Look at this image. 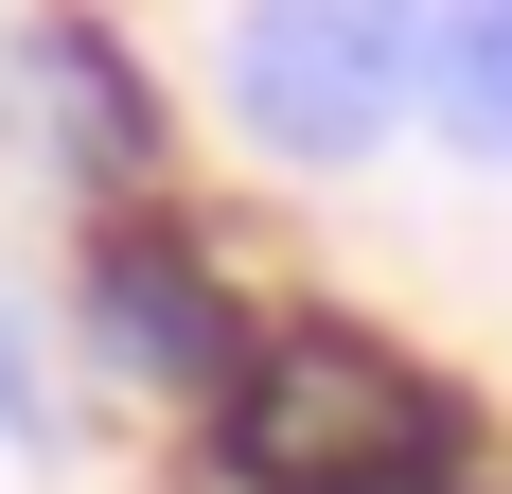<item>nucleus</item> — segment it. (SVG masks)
<instances>
[{
	"label": "nucleus",
	"instance_id": "20e7f679",
	"mask_svg": "<svg viewBox=\"0 0 512 494\" xmlns=\"http://www.w3.org/2000/svg\"><path fill=\"white\" fill-rule=\"evenodd\" d=\"M36 89H53V142L89 177H159V71L106 18H36Z\"/></svg>",
	"mask_w": 512,
	"mask_h": 494
},
{
	"label": "nucleus",
	"instance_id": "f03ea898",
	"mask_svg": "<svg viewBox=\"0 0 512 494\" xmlns=\"http://www.w3.org/2000/svg\"><path fill=\"white\" fill-rule=\"evenodd\" d=\"M424 71H442V0H248L212 53L230 124L301 177L389 159V124H424Z\"/></svg>",
	"mask_w": 512,
	"mask_h": 494
},
{
	"label": "nucleus",
	"instance_id": "7ed1b4c3",
	"mask_svg": "<svg viewBox=\"0 0 512 494\" xmlns=\"http://www.w3.org/2000/svg\"><path fill=\"white\" fill-rule=\"evenodd\" d=\"M89 336L124 389H177V406H230V371H248V300H230V265H212L195 230H159V212H106L89 230Z\"/></svg>",
	"mask_w": 512,
	"mask_h": 494
},
{
	"label": "nucleus",
	"instance_id": "423d86ee",
	"mask_svg": "<svg viewBox=\"0 0 512 494\" xmlns=\"http://www.w3.org/2000/svg\"><path fill=\"white\" fill-rule=\"evenodd\" d=\"M36 424V371H18V318H0V442Z\"/></svg>",
	"mask_w": 512,
	"mask_h": 494
},
{
	"label": "nucleus",
	"instance_id": "f257e3e1",
	"mask_svg": "<svg viewBox=\"0 0 512 494\" xmlns=\"http://www.w3.org/2000/svg\"><path fill=\"white\" fill-rule=\"evenodd\" d=\"M212 459L248 494H460V389L354 318H265L212 406Z\"/></svg>",
	"mask_w": 512,
	"mask_h": 494
},
{
	"label": "nucleus",
	"instance_id": "39448f33",
	"mask_svg": "<svg viewBox=\"0 0 512 494\" xmlns=\"http://www.w3.org/2000/svg\"><path fill=\"white\" fill-rule=\"evenodd\" d=\"M424 124L460 159L512 177V0H442V71H424Z\"/></svg>",
	"mask_w": 512,
	"mask_h": 494
}]
</instances>
